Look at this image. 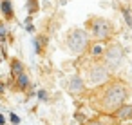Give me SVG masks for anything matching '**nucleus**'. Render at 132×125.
<instances>
[{
    "instance_id": "1",
    "label": "nucleus",
    "mask_w": 132,
    "mask_h": 125,
    "mask_svg": "<svg viewBox=\"0 0 132 125\" xmlns=\"http://www.w3.org/2000/svg\"><path fill=\"white\" fill-rule=\"evenodd\" d=\"M98 89H100L98 103H96L98 111L112 116L123 103H127L128 89H127L125 82H121V80H109L105 85H101Z\"/></svg>"
},
{
    "instance_id": "2",
    "label": "nucleus",
    "mask_w": 132,
    "mask_h": 125,
    "mask_svg": "<svg viewBox=\"0 0 132 125\" xmlns=\"http://www.w3.org/2000/svg\"><path fill=\"white\" fill-rule=\"evenodd\" d=\"M89 45H90V36L85 29H72L69 31L67 35V47L71 49L72 54L80 56L83 54L85 51H89Z\"/></svg>"
},
{
    "instance_id": "3",
    "label": "nucleus",
    "mask_w": 132,
    "mask_h": 125,
    "mask_svg": "<svg viewBox=\"0 0 132 125\" xmlns=\"http://www.w3.org/2000/svg\"><path fill=\"white\" fill-rule=\"evenodd\" d=\"M89 29H90V33H92V36L96 38V42H109L110 38H112V35H114V27H112V24L109 22V20H105V18H100V17H94V18H90L89 20Z\"/></svg>"
},
{
    "instance_id": "4",
    "label": "nucleus",
    "mask_w": 132,
    "mask_h": 125,
    "mask_svg": "<svg viewBox=\"0 0 132 125\" xmlns=\"http://www.w3.org/2000/svg\"><path fill=\"white\" fill-rule=\"evenodd\" d=\"M87 78H89V85H90V87H101V85H105L109 80H112L110 69H109L103 62H100V60L90 65Z\"/></svg>"
},
{
    "instance_id": "5",
    "label": "nucleus",
    "mask_w": 132,
    "mask_h": 125,
    "mask_svg": "<svg viewBox=\"0 0 132 125\" xmlns=\"http://www.w3.org/2000/svg\"><path fill=\"white\" fill-rule=\"evenodd\" d=\"M103 64L110 69V71H118L123 65V49L119 44H110L105 49L103 54Z\"/></svg>"
},
{
    "instance_id": "6",
    "label": "nucleus",
    "mask_w": 132,
    "mask_h": 125,
    "mask_svg": "<svg viewBox=\"0 0 132 125\" xmlns=\"http://www.w3.org/2000/svg\"><path fill=\"white\" fill-rule=\"evenodd\" d=\"M85 89H87V83H85V80H83L80 74H74V76L69 78V92H71V94L80 96V94L85 92Z\"/></svg>"
},
{
    "instance_id": "7",
    "label": "nucleus",
    "mask_w": 132,
    "mask_h": 125,
    "mask_svg": "<svg viewBox=\"0 0 132 125\" xmlns=\"http://www.w3.org/2000/svg\"><path fill=\"white\" fill-rule=\"evenodd\" d=\"M112 116H114L118 121H121V123H123V121H130V120H132V103H123Z\"/></svg>"
},
{
    "instance_id": "8",
    "label": "nucleus",
    "mask_w": 132,
    "mask_h": 125,
    "mask_svg": "<svg viewBox=\"0 0 132 125\" xmlns=\"http://www.w3.org/2000/svg\"><path fill=\"white\" fill-rule=\"evenodd\" d=\"M105 44L103 42H90V45H89V54L98 62V60H101L103 58V54H105Z\"/></svg>"
},
{
    "instance_id": "9",
    "label": "nucleus",
    "mask_w": 132,
    "mask_h": 125,
    "mask_svg": "<svg viewBox=\"0 0 132 125\" xmlns=\"http://www.w3.org/2000/svg\"><path fill=\"white\" fill-rule=\"evenodd\" d=\"M0 11H2V15H4L6 20H13V18H15L11 0H0Z\"/></svg>"
},
{
    "instance_id": "10",
    "label": "nucleus",
    "mask_w": 132,
    "mask_h": 125,
    "mask_svg": "<svg viewBox=\"0 0 132 125\" xmlns=\"http://www.w3.org/2000/svg\"><path fill=\"white\" fill-rule=\"evenodd\" d=\"M15 83H16V85H15L16 91H26L31 82H29V76H27L26 73H22V74H18V76L15 78Z\"/></svg>"
},
{
    "instance_id": "11",
    "label": "nucleus",
    "mask_w": 132,
    "mask_h": 125,
    "mask_svg": "<svg viewBox=\"0 0 132 125\" xmlns=\"http://www.w3.org/2000/svg\"><path fill=\"white\" fill-rule=\"evenodd\" d=\"M24 69H26V67H24V64H22L20 60H16V58H13V60H11V76H13V78H16L18 74L26 73Z\"/></svg>"
},
{
    "instance_id": "12",
    "label": "nucleus",
    "mask_w": 132,
    "mask_h": 125,
    "mask_svg": "<svg viewBox=\"0 0 132 125\" xmlns=\"http://www.w3.org/2000/svg\"><path fill=\"white\" fill-rule=\"evenodd\" d=\"M45 44H47V36H36L33 40V45H35V53L36 54H42L44 49H45Z\"/></svg>"
},
{
    "instance_id": "13",
    "label": "nucleus",
    "mask_w": 132,
    "mask_h": 125,
    "mask_svg": "<svg viewBox=\"0 0 132 125\" xmlns=\"http://www.w3.org/2000/svg\"><path fill=\"white\" fill-rule=\"evenodd\" d=\"M38 9H40L38 0H27V13H29V15H35Z\"/></svg>"
},
{
    "instance_id": "14",
    "label": "nucleus",
    "mask_w": 132,
    "mask_h": 125,
    "mask_svg": "<svg viewBox=\"0 0 132 125\" xmlns=\"http://www.w3.org/2000/svg\"><path fill=\"white\" fill-rule=\"evenodd\" d=\"M121 13H123V18H125L127 26H128V27H132V15H130V11H128L127 7H123V9H121Z\"/></svg>"
},
{
    "instance_id": "15",
    "label": "nucleus",
    "mask_w": 132,
    "mask_h": 125,
    "mask_svg": "<svg viewBox=\"0 0 132 125\" xmlns=\"http://www.w3.org/2000/svg\"><path fill=\"white\" fill-rule=\"evenodd\" d=\"M6 38H7V27L6 24L0 22V42H6Z\"/></svg>"
},
{
    "instance_id": "16",
    "label": "nucleus",
    "mask_w": 132,
    "mask_h": 125,
    "mask_svg": "<svg viewBox=\"0 0 132 125\" xmlns=\"http://www.w3.org/2000/svg\"><path fill=\"white\" fill-rule=\"evenodd\" d=\"M85 125H107L105 121H101L100 118H92V120H87Z\"/></svg>"
},
{
    "instance_id": "17",
    "label": "nucleus",
    "mask_w": 132,
    "mask_h": 125,
    "mask_svg": "<svg viewBox=\"0 0 132 125\" xmlns=\"http://www.w3.org/2000/svg\"><path fill=\"white\" fill-rule=\"evenodd\" d=\"M38 100H40V101H47V100H49L47 91H42V89H40V91H38Z\"/></svg>"
},
{
    "instance_id": "18",
    "label": "nucleus",
    "mask_w": 132,
    "mask_h": 125,
    "mask_svg": "<svg viewBox=\"0 0 132 125\" xmlns=\"http://www.w3.org/2000/svg\"><path fill=\"white\" fill-rule=\"evenodd\" d=\"M9 120H11V123H13V125H18V123H20V116H18V114H15V112H11V114H9Z\"/></svg>"
},
{
    "instance_id": "19",
    "label": "nucleus",
    "mask_w": 132,
    "mask_h": 125,
    "mask_svg": "<svg viewBox=\"0 0 132 125\" xmlns=\"http://www.w3.org/2000/svg\"><path fill=\"white\" fill-rule=\"evenodd\" d=\"M26 31H29V33H33V31H35V26L31 24V20H29V18L26 20Z\"/></svg>"
},
{
    "instance_id": "20",
    "label": "nucleus",
    "mask_w": 132,
    "mask_h": 125,
    "mask_svg": "<svg viewBox=\"0 0 132 125\" xmlns=\"http://www.w3.org/2000/svg\"><path fill=\"white\" fill-rule=\"evenodd\" d=\"M74 118H76V120H78V121H83V123H85V121H87V118H83V116H81V114H80V112H76V114H74Z\"/></svg>"
},
{
    "instance_id": "21",
    "label": "nucleus",
    "mask_w": 132,
    "mask_h": 125,
    "mask_svg": "<svg viewBox=\"0 0 132 125\" xmlns=\"http://www.w3.org/2000/svg\"><path fill=\"white\" fill-rule=\"evenodd\" d=\"M0 125H6V116L0 114Z\"/></svg>"
},
{
    "instance_id": "22",
    "label": "nucleus",
    "mask_w": 132,
    "mask_h": 125,
    "mask_svg": "<svg viewBox=\"0 0 132 125\" xmlns=\"http://www.w3.org/2000/svg\"><path fill=\"white\" fill-rule=\"evenodd\" d=\"M0 92H4V83L0 82Z\"/></svg>"
}]
</instances>
